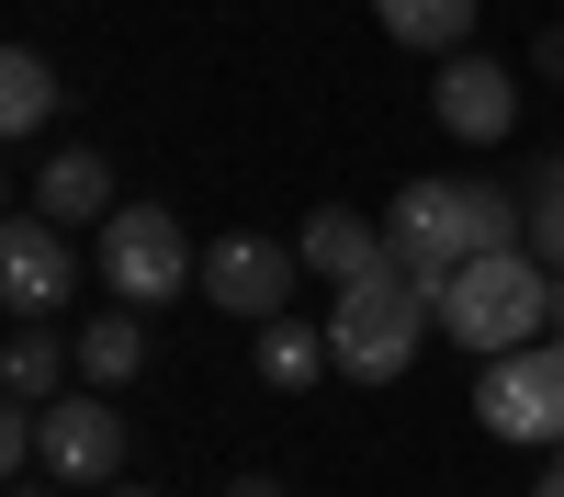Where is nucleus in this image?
<instances>
[{
    "label": "nucleus",
    "mask_w": 564,
    "mask_h": 497,
    "mask_svg": "<svg viewBox=\"0 0 564 497\" xmlns=\"http://www.w3.org/2000/svg\"><path fill=\"white\" fill-rule=\"evenodd\" d=\"M430 114L463 136V148H497V136L520 125V79H508L497 57H452V68H441V90H430Z\"/></svg>",
    "instance_id": "9"
},
{
    "label": "nucleus",
    "mask_w": 564,
    "mask_h": 497,
    "mask_svg": "<svg viewBox=\"0 0 564 497\" xmlns=\"http://www.w3.org/2000/svg\"><path fill=\"white\" fill-rule=\"evenodd\" d=\"M531 249L564 271V159H542V170H531Z\"/></svg>",
    "instance_id": "17"
},
{
    "label": "nucleus",
    "mask_w": 564,
    "mask_h": 497,
    "mask_svg": "<svg viewBox=\"0 0 564 497\" xmlns=\"http://www.w3.org/2000/svg\"><path fill=\"white\" fill-rule=\"evenodd\" d=\"M553 328H564V271H553Z\"/></svg>",
    "instance_id": "21"
},
{
    "label": "nucleus",
    "mask_w": 564,
    "mask_h": 497,
    "mask_svg": "<svg viewBox=\"0 0 564 497\" xmlns=\"http://www.w3.org/2000/svg\"><path fill=\"white\" fill-rule=\"evenodd\" d=\"M34 204L57 215V226H79V215H113V170H102V148H57L34 170Z\"/></svg>",
    "instance_id": "11"
},
{
    "label": "nucleus",
    "mask_w": 564,
    "mask_h": 497,
    "mask_svg": "<svg viewBox=\"0 0 564 497\" xmlns=\"http://www.w3.org/2000/svg\"><path fill=\"white\" fill-rule=\"evenodd\" d=\"M68 350H79V374H90V385H135V361H148V305H102Z\"/></svg>",
    "instance_id": "12"
},
{
    "label": "nucleus",
    "mask_w": 564,
    "mask_h": 497,
    "mask_svg": "<svg viewBox=\"0 0 564 497\" xmlns=\"http://www.w3.org/2000/svg\"><path fill=\"white\" fill-rule=\"evenodd\" d=\"M34 464L68 475V486H113V475H124V419H113L102 396H45V441H34Z\"/></svg>",
    "instance_id": "8"
},
{
    "label": "nucleus",
    "mask_w": 564,
    "mask_h": 497,
    "mask_svg": "<svg viewBox=\"0 0 564 497\" xmlns=\"http://www.w3.org/2000/svg\"><path fill=\"white\" fill-rule=\"evenodd\" d=\"M90 497H159V486H124V475H113V486H90Z\"/></svg>",
    "instance_id": "19"
},
{
    "label": "nucleus",
    "mask_w": 564,
    "mask_h": 497,
    "mask_svg": "<svg viewBox=\"0 0 564 497\" xmlns=\"http://www.w3.org/2000/svg\"><path fill=\"white\" fill-rule=\"evenodd\" d=\"M372 12H384V34L395 45H417V57H463V34H475V0H372Z\"/></svg>",
    "instance_id": "13"
},
{
    "label": "nucleus",
    "mask_w": 564,
    "mask_h": 497,
    "mask_svg": "<svg viewBox=\"0 0 564 497\" xmlns=\"http://www.w3.org/2000/svg\"><path fill=\"white\" fill-rule=\"evenodd\" d=\"M102 283H113V305H170V294H193L204 283V260H193V238H181V215L170 204H113L102 215Z\"/></svg>",
    "instance_id": "4"
},
{
    "label": "nucleus",
    "mask_w": 564,
    "mask_h": 497,
    "mask_svg": "<svg viewBox=\"0 0 564 497\" xmlns=\"http://www.w3.org/2000/svg\"><path fill=\"white\" fill-rule=\"evenodd\" d=\"M226 497H282V486H271V475H238V486H226Z\"/></svg>",
    "instance_id": "18"
},
{
    "label": "nucleus",
    "mask_w": 564,
    "mask_h": 497,
    "mask_svg": "<svg viewBox=\"0 0 564 497\" xmlns=\"http://www.w3.org/2000/svg\"><path fill=\"white\" fill-rule=\"evenodd\" d=\"M45 114H57V68L34 45H12L0 57V136H45Z\"/></svg>",
    "instance_id": "14"
},
{
    "label": "nucleus",
    "mask_w": 564,
    "mask_h": 497,
    "mask_svg": "<svg viewBox=\"0 0 564 497\" xmlns=\"http://www.w3.org/2000/svg\"><path fill=\"white\" fill-rule=\"evenodd\" d=\"M294 249H305L316 283H361V271H384V260H395V249H384V226H361V215H339V204H316Z\"/></svg>",
    "instance_id": "10"
},
{
    "label": "nucleus",
    "mask_w": 564,
    "mask_h": 497,
    "mask_svg": "<svg viewBox=\"0 0 564 497\" xmlns=\"http://www.w3.org/2000/svg\"><path fill=\"white\" fill-rule=\"evenodd\" d=\"M430 316H441V294L417 283L406 260H384V271H361V283H339L327 350H339V374H350V385H395L406 361H417V339H430Z\"/></svg>",
    "instance_id": "3"
},
{
    "label": "nucleus",
    "mask_w": 564,
    "mask_h": 497,
    "mask_svg": "<svg viewBox=\"0 0 564 497\" xmlns=\"http://www.w3.org/2000/svg\"><path fill=\"white\" fill-rule=\"evenodd\" d=\"M441 328L463 339V350H520V339H542L553 328V260L520 238V249H475L441 283Z\"/></svg>",
    "instance_id": "2"
},
{
    "label": "nucleus",
    "mask_w": 564,
    "mask_h": 497,
    "mask_svg": "<svg viewBox=\"0 0 564 497\" xmlns=\"http://www.w3.org/2000/svg\"><path fill=\"white\" fill-rule=\"evenodd\" d=\"M327 361H339V350H327V328H305V316H271V328H260V385H282V396L316 385Z\"/></svg>",
    "instance_id": "15"
},
{
    "label": "nucleus",
    "mask_w": 564,
    "mask_h": 497,
    "mask_svg": "<svg viewBox=\"0 0 564 497\" xmlns=\"http://www.w3.org/2000/svg\"><path fill=\"white\" fill-rule=\"evenodd\" d=\"M531 238V204L497 193V181H406V193L384 204V249L417 271V283H452L475 249H520Z\"/></svg>",
    "instance_id": "1"
},
{
    "label": "nucleus",
    "mask_w": 564,
    "mask_h": 497,
    "mask_svg": "<svg viewBox=\"0 0 564 497\" xmlns=\"http://www.w3.org/2000/svg\"><path fill=\"white\" fill-rule=\"evenodd\" d=\"M553 464H564V441H553Z\"/></svg>",
    "instance_id": "23"
},
{
    "label": "nucleus",
    "mask_w": 564,
    "mask_h": 497,
    "mask_svg": "<svg viewBox=\"0 0 564 497\" xmlns=\"http://www.w3.org/2000/svg\"><path fill=\"white\" fill-rule=\"evenodd\" d=\"M68 361H79V350H57V328H45V316H34V328H23L12 350H0V385L45 407V396H68Z\"/></svg>",
    "instance_id": "16"
},
{
    "label": "nucleus",
    "mask_w": 564,
    "mask_h": 497,
    "mask_svg": "<svg viewBox=\"0 0 564 497\" xmlns=\"http://www.w3.org/2000/svg\"><path fill=\"white\" fill-rule=\"evenodd\" d=\"M12 497H45V486H12Z\"/></svg>",
    "instance_id": "22"
},
{
    "label": "nucleus",
    "mask_w": 564,
    "mask_h": 497,
    "mask_svg": "<svg viewBox=\"0 0 564 497\" xmlns=\"http://www.w3.org/2000/svg\"><path fill=\"white\" fill-rule=\"evenodd\" d=\"M68 283H79L68 226L45 215V204H23L12 226H0V305H12L23 328H34V316H57V305H68Z\"/></svg>",
    "instance_id": "6"
},
{
    "label": "nucleus",
    "mask_w": 564,
    "mask_h": 497,
    "mask_svg": "<svg viewBox=\"0 0 564 497\" xmlns=\"http://www.w3.org/2000/svg\"><path fill=\"white\" fill-rule=\"evenodd\" d=\"M531 497H564V464H553V475H542V486H531Z\"/></svg>",
    "instance_id": "20"
},
{
    "label": "nucleus",
    "mask_w": 564,
    "mask_h": 497,
    "mask_svg": "<svg viewBox=\"0 0 564 497\" xmlns=\"http://www.w3.org/2000/svg\"><path fill=\"white\" fill-rule=\"evenodd\" d=\"M475 419H486L497 441H564V339L486 350V374H475Z\"/></svg>",
    "instance_id": "5"
},
{
    "label": "nucleus",
    "mask_w": 564,
    "mask_h": 497,
    "mask_svg": "<svg viewBox=\"0 0 564 497\" xmlns=\"http://www.w3.org/2000/svg\"><path fill=\"white\" fill-rule=\"evenodd\" d=\"M294 271H305V249H282V238H226V249H204V294H215L226 316H249V328H271V316L294 305Z\"/></svg>",
    "instance_id": "7"
}]
</instances>
